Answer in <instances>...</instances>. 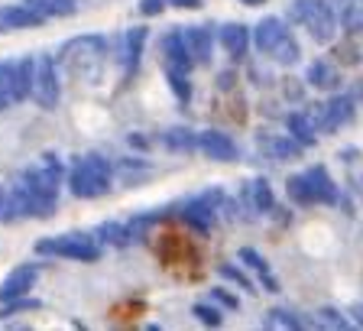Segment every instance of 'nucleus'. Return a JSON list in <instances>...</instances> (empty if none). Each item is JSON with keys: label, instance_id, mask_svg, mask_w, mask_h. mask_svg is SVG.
I'll use <instances>...</instances> for the list:
<instances>
[{"label": "nucleus", "instance_id": "nucleus-1", "mask_svg": "<svg viewBox=\"0 0 363 331\" xmlns=\"http://www.w3.org/2000/svg\"><path fill=\"white\" fill-rule=\"evenodd\" d=\"M26 195H30L33 205V218H52L55 215V205H59V188L65 182V166L55 153H45L39 159V166L26 169L20 175Z\"/></svg>", "mask_w": 363, "mask_h": 331}, {"label": "nucleus", "instance_id": "nucleus-2", "mask_svg": "<svg viewBox=\"0 0 363 331\" xmlns=\"http://www.w3.org/2000/svg\"><path fill=\"white\" fill-rule=\"evenodd\" d=\"M253 45L279 68H292L302 59V45H298L295 33L289 30V23L279 16H263L253 26Z\"/></svg>", "mask_w": 363, "mask_h": 331}, {"label": "nucleus", "instance_id": "nucleus-3", "mask_svg": "<svg viewBox=\"0 0 363 331\" xmlns=\"http://www.w3.org/2000/svg\"><path fill=\"white\" fill-rule=\"evenodd\" d=\"M113 163L98 153L78 156L68 169V192L75 198H104L113 188Z\"/></svg>", "mask_w": 363, "mask_h": 331}, {"label": "nucleus", "instance_id": "nucleus-4", "mask_svg": "<svg viewBox=\"0 0 363 331\" xmlns=\"http://www.w3.org/2000/svg\"><path fill=\"white\" fill-rule=\"evenodd\" d=\"M286 192H289V202L302 205V208H308V205H337L340 202V188L325 166H308L302 173L289 175Z\"/></svg>", "mask_w": 363, "mask_h": 331}, {"label": "nucleus", "instance_id": "nucleus-5", "mask_svg": "<svg viewBox=\"0 0 363 331\" xmlns=\"http://www.w3.org/2000/svg\"><path fill=\"white\" fill-rule=\"evenodd\" d=\"M59 62L65 72L84 78V82H98L107 62V39L104 36H75L62 45Z\"/></svg>", "mask_w": 363, "mask_h": 331}, {"label": "nucleus", "instance_id": "nucleus-6", "mask_svg": "<svg viewBox=\"0 0 363 331\" xmlns=\"http://www.w3.org/2000/svg\"><path fill=\"white\" fill-rule=\"evenodd\" d=\"M289 16L302 30H308V36L315 43L331 45L337 39L340 20H337V10L331 7V0H292L289 4Z\"/></svg>", "mask_w": 363, "mask_h": 331}, {"label": "nucleus", "instance_id": "nucleus-7", "mask_svg": "<svg viewBox=\"0 0 363 331\" xmlns=\"http://www.w3.org/2000/svg\"><path fill=\"white\" fill-rule=\"evenodd\" d=\"M39 256H62V260H78V264H98L104 254V244L94 234H55V237H43L36 241Z\"/></svg>", "mask_w": 363, "mask_h": 331}, {"label": "nucleus", "instance_id": "nucleus-8", "mask_svg": "<svg viewBox=\"0 0 363 331\" xmlns=\"http://www.w3.org/2000/svg\"><path fill=\"white\" fill-rule=\"evenodd\" d=\"M224 208H227L224 188L211 185V188H204V192H198L195 198H189V202L179 208V215H182V221L189 227H195L198 234H208L218 224L220 215H224Z\"/></svg>", "mask_w": 363, "mask_h": 331}, {"label": "nucleus", "instance_id": "nucleus-9", "mask_svg": "<svg viewBox=\"0 0 363 331\" xmlns=\"http://www.w3.org/2000/svg\"><path fill=\"white\" fill-rule=\"evenodd\" d=\"M62 85H59V62L52 55H36V82H33V101L43 111H52L59 104Z\"/></svg>", "mask_w": 363, "mask_h": 331}, {"label": "nucleus", "instance_id": "nucleus-10", "mask_svg": "<svg viewBox=\"0 0 363 331\" xmlns=\"http://www.w3.org/2000/svg\"><path fill=\"white\" fill-rule=\"evenodd\" d=\"M240 208H243V218L257 221L263 215H272L276 211V195H272V185L266 179H247L240 185Z\"/></svg>", "mask_w": 363, "mask_h": 331}, {"label": "nucleus", "instance_id": "nucleus-11", "mask_svg": "<svg viewBox=\"0 0 363 331\" xmlns=\"http://www.w3.org/2000/svg\"><path fill=\"white\" fill-rule=\"evenodd\" d=\"M357 114V101L354 94H334L325 104H318V127L321 134H337L340 127H347Z\"/></svg>", "mask_w": 363, "mask_h": 331}, {"label": "nucleus", "instance_id": "nucleus-12", "mask_svg": "<svg viewBox=\"0 0 363 331\" xmlns=\"http://www.w3.org/2000/svg\"><path fill=\"white\" fill-rule=\"evenodd\" d=\"M305 146L289 134H259L257 136V153L269 163H292L302 156Z\"/></svg>", "mask_w": 363, "mask_h": 331}, {"label": "nucleus", "instance_id": "nucleus-13", "mask_svg": "<svg viewBox=\"0 0 363 331\" xmlns=\"http://www.w3.org/2000/svg\"><path fill=\"white\" fill-rule=\"evenodd\" d=\"M198 153H204L214 163H237L240 159V146L224 130H201L198 134Z\"/></svg>", "mask_w": 363, "mask_h": 331}, {"label": "nucleus", "instance_id": "nucleus-14", "mask_svg": "<svg viewBox=\"0 0 363 331\" xmlns=\"http://www.w3.org/2000/svg\"><path fill=\"white\" fill-rule=\"evenodd\" d=\"M39 279V264H20L4 276L0 283V302H10V299H20V295H30V289L36 286Z\"/></svg>", "mask_w": 363, "mask_h": 331}, {"label": "nucleus", "instance_id": "nucleus-15", "mask_svg": "<svg viewBox=\"0 0 363 331\" xmlns=\"http://www.w3.org/2000/svg\"><path fill=\"white\" fill-rule=\"evenodd\" d=\"M146 39H150V30H146V26H130V30L121 36V65H123V75L127 78H133L140 62H143Z\"/></svg>", "mask_w": 363, "mask_h": 331}, {"label": "nucleus", "instance_id": "nucleus-16", "mask_svg": "<svg viewBox=\"0 0 363 331\" xmlns=\"http://www.w3.org/2000/svg\"><path fill=\"white\" fill-rule=\"evenodd\" d=\"M286 127H289V136H295L305 150H308V146H315L318 143V134H321V127H318V104L302 107V111H292L286 117Z\"/></svg>", "mask_w": 363, "mask_h": 331}, {"label": "nucleus", "instance_id": "nucleus-17", "mask_svg": "<svg viewBox=\"0 0 363 331\" xmlns=\"http://www.w3.org/2000/svg\"><path fill=\"white\" fill-rule=\"evenodd\" d=\"M218 43L230 55V62H243L250 53V43H253V30L243 23H224L218 30Z\"/></svg>", "mask_w": 363, "mask_h": 331}, {"label": "nucleus", "instance_id": "nucleus-18", "mask_svg": "<svg viewBox=\"0 0 363 331\" xmlns=\"http://www.w3.org/2000/svg\"><path fill=\"white\" fill-rule=\"evenodd\" d=\"M182 36H185V45H189V55L195 65H208L214 55V39L218 33L211 26H182Z\"/></svg>", "mask_w": 363, "mask_h": 331}, {"label": "nucleus", "instance_id": "nucleus-19", "mask_svg": "<svg viewBox=\"0 0 363 331\" xmlns=\"http://www.w3.org/2000/svg\"><path fill=\"white\" fill-rule=\"evenodd\" d=\"M10 78H13V98L16 104L33 98V82H36V55H23L10 62Z\"/></svg>", "mask_w": 363, "mask_h": 331}, {"label": "nucleus", "instance_id": "nucleus-20", "mask_svg": "<svg viewBox=\"0 0 363 331\" xmlns=\"http://www.w3.org/2000/svg\"><path fill=\"white\" fill-rule=\"evenodd\" d=\"M162 65L182 68V72H191V65H195L189 55V45H185V36H182V26H175L162 36Z\"/></svg>", "mask_w": 363, "mask_h": 331}, {"label": "nucleus", "instance_id": "nucleus-21", "mask_svg": "<svg viewBox=\"0 0 363 331\" xmlns=\"http://www.w3.org/2000/svg\"><path fill=\"white\" fill-rule=\"evenodd\" d=\"M0 20H4V30H33V26H43L45 16L30 4H10L0 10Z\"/></svg>", "mask_w": 363, "mask_h": 331}, {"label": "nucleus", "instance_id": "nucleus-22", "mask_svg": "<svg viewBox=\"0 0 363 331\" xmlns=\"http://www.w3.org/2000/svg\"><path fill=\"white\" fill-rule=\"evenodd\" d=\"M305 82H308L311 88H318V91H337L340 88V72L331 65V62L318 59V62H311V65H308Z\"/></svg>", "mask_w": 363, "mask_h": 331}, {"label": "nucleus", "instance_id": "nucleus-23", "mask_svg": "<svg viewBox=\"0 0 363 331\" xmlns=\"http://www.w3.org/2000/svg\"><path fill=\"white\" fill-rule=\"evenodd\" d=\"M240 264H247L250 270L257 273L259 276V283H263L266 289H269V293H279V279L272 276V270H269V264H266V256L259 254V250H253V247H240Z\"/></svg>", "mask_w": 363, "mask_h": 331}, {"label": "nucleus", "instance_id": "nucleus-24", "mask_svg": "<svg viewBox=\"0 0 363 331\" xmlns=\"http://www.w3.org/2000/svg\"><path fill=\"white\" fill-rule=\"evenodd\" d=\"M94 237H98L101 244H107V247H130V227L127 221H104V224L94 231Z\"/></svg>", "mask_w": 363, "mask_h": 331}, {"label": "nucleus", "instance_id": "nucleus-25", "mask_svg": "<svg viewBox=\"0 0 363 331\" xmlns=\"http://www.w3.org/2000/svg\"><path fill=\"white\" fill-rule=\"evenodd\" d=\"M162 143L172 153H191V150H198V134L189 127H169L162 134Z\"/></svg>", "mask_w": 363, "mask_h": 331}, {"label": "nucleus", "instance_id": "nucleus-26", "mask_svg": "<svg viewBox=\"0 0 363 331\" xmlns=\"http://www.w3.org/2000/svg\"><path fill=\"white\" fill-rule=\"evenodd\" d=\"M337 20H340V30L347 36L363 33V0H344V7L337 10Z\"/></svg>", "mask_w": 363, "mask_h": 331}, {"label": "nucleus", "instance_id": "nucleus-27", "mask_svg": "<svg viewBox=\"0 0 363 331\" xmlns=\"http://www.w3.org/2000/svg\"><path fill=\"white\" fill-rule=\"evenodd\" d=\"M23 4H30L33 10L49 20V16H75L78 13V0H23Z\"/></svg>", "mask_w": 363, "mask_h": 331}, {"label": "nucleus", "instance_id": "nucleus-28", "mask_svg": "<svg viewBox=\"0 0 363 331\" xmlns=\"http://www.w3.org/2000/svg\"><path fill=\"white\" fill-rule=\"evenodd\" d=\"M266 325H269V328H311L315 322L292 309H269L266 312Z\"/></svg>", "mask_w": 363, "mask_h": 331}, {"label": "nucleus", "instance_id": "nucleus-29", "mask_svg": "<svg viewBox=\"0 0 363 331\" xmlns=\"http://www.w3.org/2000/svg\"><path fill=\"white\" fill-rule=\"evenodd\" d=\"M166 85H169V91L175 94V101H179V104H189V101H191L189 72H182V68H169V65H166Z\"/></svg>", "mask_w": 363, "mask_h": 331}, {"label": "nucleus", "instance_id": "nucleus-30", "mask_svg": "<svg viewBox=\"0 0 363 331\" xmlns=\"http://www.w3.org/2000/svg\"><path fill=\"white\" fill-rule=\"evenodd\" d=\"M152 166L143 163V159H121V163H113V175L121 182H136L140 175H146Z\"/></svg>", "mask_w": 363, "mask_h": 331}, {"label": "nucleus", "instance_id": "nucleus-31", "mask_svg": "<svg viewBox=\"0 0 363 331\" xmlns=\"http://www.w3.org/2000/svg\"><path fill=\"white\" fill-rule=\"evenodd\" d=\"M191 315L201 325H208V328H220V325H224V312H220L218 302H214V305L211 302H195V305H191Z\"/></svg>", "mask_w": 363, "mask_h": 331}, {"label": "nucleus", "instance_id": "nucleus-32", "mask_svg": "<svg viewBox=\"0 0 363 331\" xmlns=\"http://www.w3.org/2000/svg\"><path fill=\"white\" fill-rule=\"evenodd\" d=\"M315 315H318V325H321V328H350V325H354L350 322V315L337 312L334 305H321Z\"/></svg>", "mask_w": 363, "mask_h": 331}, {"label": "nucleus", "instance_id": "nucleus-33", "mask_svg": "<svg viewBox=\"0 0 363 331\" xmlns=\"http://www.w3.org/2000/svg\"><path fill=\"white\" fill-rule=\"evenodd\" d=\"M218 273H220V279H227V283H234V286L247 289V293H257V289H253V279H250L237 264H220Z\"/></svg>", "mask_w": 363, "mask_h": 331}, {"label": "nucleus", "instance_id": "nucleus-34", "mask_svg": "<svg viewBox=\"0 0 363 331\" xmlns=\"http://www.w3.org/2000/svg\"><path fill=\"white\" fill-rule=\"evenodd\" d=\"M13 78H10V62H0V111L13 107Z\"/></svg>", "mask_w": 363, "mask_h": 331}, {"label": "nucleus", "instance_id": "nucleus-35", "mask_svg": "<svg viewBox=\"0 0 363 331\" xmlns=\"http://www.w3.org/2000/svg\"><path fill=\"white\" fill-rule=\"evenodd\" d=\"M43 302L36 299H26V295H20V299H10V302H0V318H10V315H20V312H36Z\"/></svg>", "mask_w": 363, "mask_h": 331}, {"label": "nucleus", "instance_id": "nucleus-36", "mask_svg": "<svg viewBox=\"0 0 363 331\" xmlns=\"http://www.w3.org/2000/svg\"><path fill=\"white\" fill-rule=\"evenodd\" d=\"M211 302H218L220 309H230V312H237L240 309V299H237L230 289H224V286H218V289H211Z\"/></svg>", "mask_w": 363, "mask_h": 331}, {"label": "nucleus", "instance_id": "nucleus-37", "mask_svg": "<svg viewBox=\"0 0 363 331\" xmlns=\"http://www.w3.org/2000/svg\"><path fill=\"white\" fill-rule=\"evenodd\" d=\"M169 7V0H140V13L143 16H159Z\"/></svg>", "mask_w": 363, "mask_h": 331}, {"label": "nucleus", "instance_id": "nucleus-38", "mask_svg": "<svg viewBox=\"0 0 363 331\" xmlns=\"http://www.w3.org/2000/svg\"><path fill=\"white\" fill-rule=\"evenodd\" d=\"M169 7H179V10H198V7H204V0H169Z\"/></svg>", "mask_w": 363, "mask_h": 331}, {"label": "nucleus", "instance_id": "nucleus-39", "mask_svg": "<svg viewBox=\"0 0 363 331\" xmlns=\"http://www.w3.org/2000/svg\"><path fill=\"white\" fill-rule=\"evenodd\" d=\"M7 202H10V185H0V221H7Z\"/></svg>", "mask_w": 363, "mask_h": 331}, {"label": "nucleus", "instance_id": "nucleus-40", "mask_svg": "<svg viewBox=\"0 0 363 331\" xmlns=\"http://www.w3.org/2000/svg\"><path fill=\"white\" fill-rule=\"evenodd\" d=\"M347 315H350V322L360 325V328H363V302H354V305L347 309Z\"/></svg>", "mask_w": 363, "mask_h": 331}, {"label": "nucleus", "instance_id": "nucleus-41", "mask_svg": "<svg viewBox=\"0 0 363 331\" xmlns=\"http://www.w3.org/2000/svg\"><path fill=\"white\" fill-rule=\"evenodd\" d=\"M130 146H136V150H150V136H140V134H130Z\"/></svg>", "mask_w": 363, "mask_h": 331}, {"label": "nucleus", "instance_id": "nucleus-42", "mask_svg": "<svg viewBox=\"0 0 363 331\" xmlns=\"http://www.w3.org/2000/svg\"><path fill=\"white\" fill-rule=\"evenodd\" d=\"M218 88H224V91L234 88V72H224V75H218Z\"/></svg>", "mask_w": 363, "mask_h": 331}, {"label": "nucleus", "instance_id": "nucleus-43", "mask_svg": "<svg viewBox=\"0 0 363 331\" xmlns=\"http://www.w3.org/2000/svg\"><path fill=\"white\" fill-rule=\"evenodd\" d=\"M247 7H259V4H266V0H243Z\"/></svg>", "mask_w": 363, "mask_h": 331}, {"label": "nucleus", "instance_id": "nucleus-44", "mask_svg": "<svg viewBox=\"0 0 363 331\" xmlns=\"http://www.w3.org/2000/svg\"><path fill=\"white\" fill-rule=\"evenodd\" d=\"M0 30H4V20H0Z\"/></svg>", "mask_w": 363, "mask_h": 331}]
</instances>
